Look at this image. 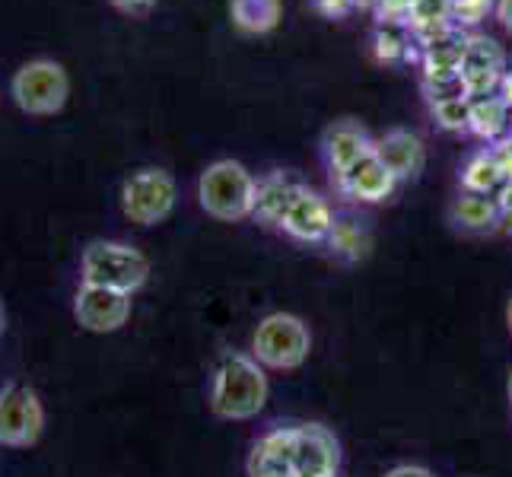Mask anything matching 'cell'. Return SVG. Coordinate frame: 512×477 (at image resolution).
Listing matches in <instances>:
<instances>
[{
	"label": "cell",
	"mask_w": 512,
	"mask_h": 477,
	"mask_svg": "<svg viewBox=\"0 0 512 477\" xmlns=\"http://www.w3.org/2000/svg\"><path fill=\"white\" fill-rule=\"evenodd\" d=\"M268 401V379L261 366L245 353H226L214 376L210 408L223 420H249Z\"/></svg>",
	"instance_id": "cell-1"
},
{
	"label": "cell",
	"mask_w": 512,
	"mask_h": 477,
	"mask_svg": "<svg viewBox=\"0 0 512 477\" xmlns=\"http://www.w3.org/2000/svg\"><path fill=\"white\" fill-rule=\"evenodd\" d=\"M258 182L252 172L236 159H220L210 163L198 182V201L214 220L236 223L255 214Z\"/></svg>",
	"instance_id": "cell-2"
},
{
	"label": "cell",
	"mask_w": 512,
	"mask_h": 477,
	"mask_svg": "<svg viewBox=\"0 0 512 477\" xmlns=\"http://www.w3.org/2000/svg\"><path fill=\"white\" fill-rule=\"evenodd\" d=\"M150 277V261L125 242H93L83 252V284L137 293Z\"/></svg>",
	"instance_id": "cell-3"
},
{
	"label": "cell",
	"mask_w": 512,
	"mask_h": 477,
	"mask_svg": "<svg viewBox=\"0 0 512 477\" xmlns=\"http://www.w3.org/2000/svg\"><path fill=\"white\" fill-rule=\"evenodd\" d=\"M10 96L26 115L35 118L58 115L70 96V77L61 61L35 58L16 67V74L10 80Z\"/></svg>",
	"instance_id": "cell-4"
},
{
	"label": "cell",
	"mask_w": 512,
	"mask_h": 477,
	"mask_svg": "<svg viewBox=\"0 0 512 477\" xmlns=\"http://www.w3.org/2000/svg\"><path fill=\"white\" fill-rule=\"evenodd\" d=\"M175 194L179 191H175L172 175L166 169L147 166L131 172L125 185H121V210H125V217L131 223L156 226L172 214Z\"/></svg>",
	"instance_id": "cell-5"
},
{
	"label": "cell",
	"mask_w": 512,
	"mask_h": 477,
	"mask_svg": "<svg viewBox=\"0 0 512 477\" xmlns=\"http://www.w3.org/2000/svg\"><path fill=\"white\" fill-rule=\"evenodd\" d=\"M255 360L271 369H296L309 357V328L299 322L296 315H268L255 331Z\"/></svg>",
	"instance_id": "cell-6"
},
{
	"label": "cell",
	"mask_w": 512,
	"mask_h": 477,
	"mask_svg": "<svg viewBox=\"0 0 512 477\" xmlns=\"http://www.w3.org/2000/svg\"><path fill=\"white\" fill-rule=\"evenodd\" d=\"M45 430V408L39 395L23 382L0 388V446L26 449L39 443Z\"/></svg>",
	"instance_id": "cell-7"
},
{
	"label": "cell",
	"mask_w": 512,
	"mask_h": 477,
	"mask_svg": "<svg viewBox=\"0 0 512 477\" xmlns=\"http://www.w3.org/2000/svg\"><path fill=\"white\" fill-rule=\"evenodd\" d=\"M293 477H338L341 446L331 430L319 423L293 427Z\"/></svg>",
	"instance_id": "cell-8"
},
{
	"label": "cell",
	"mask_w": 512,
	"mask_h": 477,
	"mask_svg": "<svg viewBox=\"0 0 512 477\" xmlns=\"http://www.w3.org/2000/svg\"><path fill=\"white\" fill-rule=\"evenodd\" d=\"M74 315L77 322L93 331V334H109L118 331L121 325H128L131 318V296L105 287H90L83 284L74 299Z\"/></svg>",
	"instance_id": "cell-9"
},
{
	"label": "cell",
	"mask_w": 512,
	"mask_h": 477,
	"mask_svg": "<svg viewBox=\"0 0 512 477\" xmlns=\"http://www.w3.org/2000/svg\"><path fill=\"white\" fill-rule=\"evenodd\" d=\"M503 64H506V55L497 42L487 39V35H471L465 48V61H462V83L468 90V99L497 93L503 80Z\"/></svg>",
	"instance_id": "cell-10"
},
{
	"label": "cell",
	"mask_w": 512,
	"mask_h": 477,
	"mask_svg": "<svg viewBox=\"0 0 512 477\" xmlns=\"http://www.w3.org/2000/svg\"><path fill=\"white\" fill-rule=\"evenodd\" d=\"M331 226H334L331 207L325 204V198H319V194L309 191L306 185L299 188L293 204L287 207L284 220H280V229L299 242H322V239H328Z\"/></svg>",
	"instance_id": "cell-11"
},
{
	"label": "cell",
	"mask_w": 512,
	"mask_h": 477,
	"mask_svg": "<svg viewBox=\"0 0 512 477\" xmlns=\"http://www.w3.org/2000/svg\"><path fill=\"white\" fill-rule=\"evenodd\" d=\"M398 179L392 175L382 159L373 153H366L360 163H353L344 175H338V188L347 194L353 201H366V204H376V201H385L388 194L395 191Z\"/></svg>",
	"instance_id": "cell-12"
},
{
	"label": "cell",
	"mask_w": 512,
	"mask_h": 477,
	"mask_svg": "<svg viewBox=\"0 0 512 477\" xmlns=\"http://www.w3.org/2000/svg\"><path fill=\"white\" fill-rule=\"evenodd\" d=\"M322 150H325V163L331 175L338 179L353 163H360L366 153H373L376 144L369 140V134L357 125V121H334L322 137Z\"/></svg>",
	"instance_id": "cell-13"
},
{
	"label": "cell",
	"mask_w": 512,
	"mask_h": 477,
	"mask_svg": "<svg viewBox=\"0 0 512 477\" xmlns=\"http://www.w3.org/2000/svg\"><path fill=\"white\" fill-rule=\"evenodd\" d=\"M376 156L392 169V175L401 179H417L427 166V147L411 131H388L382 140H376Z\"/></svg>",
	"instance_id": "cell-14"
},
{
	"label": "cell",
	"mask_w": 512,
	"mask_h": 477,
	"mask_svg": "<svg viewBox=\"0 0 512 477\" xmlns=\"http://www.w3.org/2000/svg\"><path fill=\"white\" fill-rule=\"evenodd\" d=\"M293 436L296 430H274L252 449V477H293Z\"/></svg>",
	"instance_id": "cell-15"
},
{
	"label": "cell",
	"mask_w": 512,
	"mask_h": 477,
	"mask_svg": "<svg viewBox=\"0 0 512 477\" xmlns=\"http://www.w3.org/2000/svg\"><path fill=\"white\" fill-rule=\"evenodd\" d=\"M303 188V182L293 179L290 172H271L268 179L258 182V198H255V220L268 223V226H280L287 207L293 204V198Z\"/></svg>",
	"instance_id": "cell-16"
},
{
	"label": "cell",
	"mask_w": 512,
	"mask_h": 477,
	"mask_svg": "<svg viewBox=\"0 0 512 477\" xmlns=\"http://www.w3.org/2000/svg\"><path fill=\"white\" fill-rule=\"evenodd\" d=\"M465 48L468 39L458 35L455 29H449L446 35L423 45V70H427V80H439V77H458L462 74V61H465Z\"/></svg>",
	"instance_id": "cell-17"
},
{
	"label": "cell",
	"mask_w": 512,
	"mask_h": 477,
	"mask_svg": "<svg viewBox=\"0 0 512 477\" xmlns=\"http://www.w3.org/2000/svg\"><path fill=\"white\" fill-rule=\"evenodd\" d=\"M481 140H493L500 144L512 134V112L506 109V102L493 93V96H478L471 99V128Z\"/></svg>",
	"instance_id": "cell-18"
},
{
	"label": "cell",
	"mask_w": 512,
	"mask_h": 477,
	"mask_svg": "<svg viewBox=\"0 0 512 477\" xmlns=\"http://www.w3.org/2000/svg\"><path fill=\"white\" fill-rule=\"evenodd\" d=\"M497 220H500L497 198H490V194L465 191L452 204V223L468 229V233H490V229H497Z\"/></svg>",
	"instance_id": "cell-19"
},
{
	"label": "cell",
	"mask_w": 512,
	"mask_h": 477,
	"mask_svg": "<svg viewBox=\"0 0 512 477\" xmlns=\"http://www.w3.org/2000/svg\"><path fill=\"white\" fill-rule=\"evenodd\" d=\"M229 16L239 32L249 35H264L277 29L280 16H284V4L280 0H233L229 4Z\"/></svg>",
	"instance_id": "cell-20"
},
{
	"label": "cell",
	"mask_w": 512,
	"mask_h": 477,
	"mask_svg": "<svg viewBox=\"0 0 512 477\" xmlns=\"http://www.w3.org/2000/svg\"><path fill=\"white\" fill-rule=\"evenodd\" d=\"M503 185H506V175L497 163V156H493V150L474 153L462 169V188L471 194H493Z\"/></svg>",
	"instance_id": "cell-21"
},
{
	"label": "cell",
	"mask_w": 512,
	"mask_h": 477,
	"mask_svg": "<svg viewBox=\"0 0 512 477\" xmlns=\"http://www.w3.org/2000/svg\"><path fill=\"white\" fill-rule=\"evenodd\" d=\"M328 245L347 261H360L369 255V236L353 220H334L328 233Z\"/></svg>",
	"instance_id": "cell-22"
},
{
	"label": "cell",
	"mask_w": 512,
	"mask_h": 477,
	"mask_svg": "<svg viewBox=\"0 0 512 477\" xmlns=\"http://www.w3.org/2000/svg\"><path fill=\"white\" fill-rule=\"evenodd\" d=\"M433 118L439 121V128L446 131H468L471 128V99H449L430 105Z\"/></svg>",
	"instance_id": "cell-23"
},
{
	"label": "cell",
	"mask_w": 512,
	"mask_h": 477,
	"mask_svg": "<svg viewBox=\"0 0 512 477\" xmlns=\"http://www.w3.org/2000/svg\"><path fill=\"white\" fill-rule=\"evenodd\" d=\"M423 93H427L430 105L449 102V99H468L462 74H458V77H439V80H427V77H423Z\"/></svg>",
	"instance_id": "cell-24"
},
{
	"label": "cell",
	"mask_w": 512,
	"mask_h": 477,
	"mask_svg": "<svg viewBox=\"0 0 512 477\" xmlns=\"http://www.w3.org/2000/svg\"><path fill=\"white\" fill-rule=\"evenodd\" d=\"M493 0H452V26H474L490 13Z\"/></svg>",
	"instance_id": "cell-25"
},
{
	"label": "cell",
	"mask_w": 512,
	"mask_h": 477,
	"mask_svg": "<svg viewBox=\"0 0 512 477\" xmlns=\"http://www.w3.org/2000/svg\"><path fill=\"white\" fill-rule=\"evenodd\" d=\"M376 51L382 61H398L404 51H408V39H404L398 26H385L376 35Z\"/></svg>",
	"instance_id": "cell-26"
},
{
	"label": "cell",
	"mask_w": 512,
	"mask_h": 477,
	"mask_svg": "<svg viewBox=\"0 0 512 477\" xmlns=\"http://www.w3.org/2000/svg\"><path fill=\"white\" fill-rule=\"evenodd\" d=\"M497 210H500V220L497 229L500 233H512V182H506L497 194Z\"/></svg>",
	"instance_id": "cell-27"
},
{
	"label": "cell",
	"mask_w": 512,
	"mask_h": 477,
	"mask_svg": "<svg viewBox=\"0 0 512 477\" xmlns=\"http://www.w3.org/2000/svg\"><path fill=\"white\" fill-rule=\"evenodd\" d=\"M353 7H357V0H315V10L328 16V20H341Z\"/></svg>",
	"instance_id": "cell-28"
},
{
	"label": "cell",
	"mask_w": 512,
	"mask_h": 477,
	"mask_svg": "<svg viewBox=\"0 0 512 477\" xmlns=\"http://www.w3.org/2000/svg\"><path fill=\"white\" fill-rule=\"evenodd\" d=\"M109 4L128 16H147L156 7V0H109Z\"/></svg>",
	"instance_id": "cell-29"
},
{
	"label": "cell",
	"mask_w": 512,
	"mask_h": 477,
	"mask_svg": "<svg viewBox=\"0 0 512 477\" xmlns=\"http://www.w3.org/2000/svg\"><path fill=\"white\" fill-rule=\"evenodd\" d=\"M497 20H500V26L512 35V0H497Z\"/></svg>",
	"instance_id": "cell-30"
},
{
	"label": "cell",
	"mask_w": 512,
	"mask_h": 477,
	"mask_svg": "<svg viewBox=\"0 0 512 477\" xmlns=\"http://www.w3.org/2000/svg\"><path fill=\"white\" fill-rule=\"evenodd\" d=\"M385 477H433L427 468H417V465H401V468H392Z\"/></svg>",
	"instance_id": "cell-31"
},
{
	"label": "cell",
	"mask_w": 512,
	"mask_h": 477,
	"mask_svg": "<svg viewBox=\"0 0 512 477\" xmlns=\"http://www.w3.org/2000/svg\"><path fill=\"white\" fill-rule=\"evenodd\" d=\"M497 96L506 102V109L512 112V74H503V80H500V90H497Z\"/></svg>",
	"instance_id": "cell-32"
},
{
	"label": "cell",
	"mask_w": 512,
	"mask_h": 477,
	"mask_svg": "<svg viewBox=\"0 0 512 477\" xmlns=\"http://www.w3.org/2000/svg\"><path fill=\"white\" fill-rule=\"evenodd\" d=\"M0 331H4V309H0Z\"/></svg>",
	"instance_id": "cell-33"
},
{
	"label": "cell",
	"mask_w": 512,
	"mask_h": 477,
	"mask_svg": "<svg viewBox=\"0 0 512 477\" xmlns=\"http://www.w3.org/2000/svg\"><path fill=\"white\" fill-rule=\"evenodd\" d=\"M509 331H512V303H509Z\"/></svg>",
	"instance_id": "cell-34"
},
{
	"label": "cell",
	"mask_w": 512,
	"mask_h": 477,
	"mask_svg": "<svg viewBox=\"0 0 512 477\" xmlns=\"http://www.w3.org/2000/svg\"><path fill=\"white\" fill-rule=\"evenodd\" d=\"M509 404H512V376H509Z\"/></svg>",
	"instance_id": "cell-35"
}]
</instances>
